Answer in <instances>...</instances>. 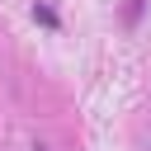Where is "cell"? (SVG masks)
<instances>
[{
	"label": "cell",
	"mask_w": 151,
	"mask_h": 151,
	"mask_svg": "<svg viewBox=\"0 0 151 151\" xmlns=\"http://www.w3.org/2000/svg\"><path fill=\"white\" fill-rule=\"evenodd\" d=\"M33 19H38L42 28H61V19H57V9H52V5H42V0L33 5Z\"/></svg>",
	"instance_id": "obj_1"
},
{
	"label": "cell",
	"mask_w": 151,
	"mask_h": 151,
	"mask_svg": "<svg viewBox=\"0 0 151 151\" xmlns=\"http://www.w3.org/2000/svg\"><path fill=\"white\" fill-rule=\"evenodd\" d=\"M33 151H47V146H33Z\"/></svg>",
	"instance_id": "obj_2"
}]
</instances>
